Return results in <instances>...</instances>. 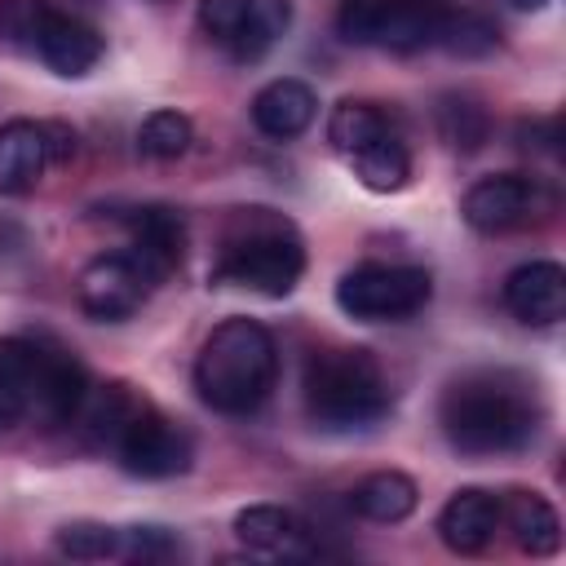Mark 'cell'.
I'll return each mask as SVG.
<instances>
[{"label":"cell","instance_id":"obj_1","mask_svg":"<svg viewBox=\"0 0 566 566\" xmlns=\"http://www.w3.org/2000/svg\"><path fill=\"white\" fill-rule=\"evenodd\" d=\"M544 407L535 380L509 367H478L442 389L438 424L460 455H509L531 447Z\"/></svg>","mask_w":566,"mask_h":566},{"label":"cell","instance_id":"obj_2","mask_svg":"<svg viewBox=\"0 0 566 566\" xmlns=\"http://www.w3.org/2000/svg\"><path fill=\"white\" fill-rule=\"evenodd\" d=\"M279 380V349L274 336L256 318H226L217 323L195 358V389L221 416L256 411Z\"/></svg>","mask_w":566,"mask_h":566},{"label":"cell","instance_id":"obj_3","mask_svg":"<svg viewBox=\"0 0 566 566\" xmlns=\"http://www.w3.org/2000/svg\"><path fill=\"white\" fill-rule=\"evenodd\" d=\"M305 274V243L296 226L274 208H239L226 221L212 283L256 296H287Z\"/></svg>","mask_w":566,"mask_h":566},{"label":"cell","instance_id":"obj_4","mask_svg":"<svg viewBox=\"0 0 566 566\" xmlns=\"http://www.w3.org/2000/svg\"><path fill=\"white\" fill-rule=\"evenodd\" d=\"M305 411L323 429H367L389 411V385L367 349H318L305 363Z\"/></svg>","mask_w":566,"mask_h":566},{"label":"cell","instance_id":"obj_5","mask_svg":"<svg viewBox=\"0 0 566 566\" xmlns=\"http://www.w3.org/2000/svg\"><path fill=\"white\" fill-rule=\"evenodd\" d=\"M429 296H433V279L420 265L367 261V265H354L349 274H340V283H336V305L358 323L411 318L416 310L429 305Z\"/></svg>","mask_w":566,"mask_h":566},{"label":"cell","instance_id":"obj_6","mask_svg":"<svg viewBox=\"0 0 566 566\" xmlns=\"http://www.w3.org/2000/svg\"><path fill=\"white\" fill-rule=\"evenodd\" d=\"M442 13L447 9L438 0H345L336 13V31L349 44L411 53L438 40Z\"/></svg>","mask_w":566,"mask_h":566},{"label":"cell","instance_id":"obj_7","mask_svg":"<svg viewBox=\"0 0 566 566\" xmlns=\"http://www.w3.org/2000/svg\"><path fill=\"white\" fill-rule=\"evenodd\" d=\"M164 279L133 252V248H119V252H102L93 256L80 279H75V296H80V310L102 318V323H119L128 314H137L146 305V296L159 287Z\"/></svg>","mask_w":566,"mask_h":566},{"label":"cell","instance_id":"obj_8","mask_svg":"<svg viewBox=\"0 0 566 566\" xmlns=\"http://www.w3.org/2000/svg\"><path fill=\"white\" fill-rule=\"evenodd\" d=\"M553 208V195L526 177V172H495V177H482L469 186L460 212L464 221L478 230V234H504V230H517V226H531L539 221L544 212Z\"/></svg>","mask_w":566,"mask_h":566},{"label":"cell","instance_id":"obj_9","mask_svg":"<svg viewBox=\"0 0 566 566\" xmlns=\"http://www.w3.org/2000/svg\"><path fill=\"white\" fill-rule=\"evenodd\" d=\"M111 451L119 455V464H124L133 478H177V473H186L190 460H195L190 433H186L177 420H168V416H159L155 407H146V402H142V411L119 429V438H115Z\"/></svg>","mask_w":566,"mask_h":566},{"label":"cell","instance_id":"obj_10","mask_svg":"<svg viewBox=\"0 0 566 566\" xmlns=\"http://www.w3.org/2000/svg\"><path fill=\"white\" fill-rule=\"evenodd\" d=\"M504 305L531 327H548L566 314V270L557 261H526L504 279Z\"/></svg>","mask_w":566,"mask_h":566},{"label":"cell","instance_id":"obj_11","mask_svg":"<svg viewBox=\"0 0 566 566\" xmlns=\"http://www.w3.org/2000/svg\"><path fill=\"white\" fill-rule=\"evenodd\" d=\"M500 531V495L495 491H482V486H464L455 491L442 513H438V535L451 553H486L491 539Z\"/></svg>","mask_w":566,"mask_h":566},{"label":"cell","instance_id":"obj_12","mask_svg":"<svg viewBox=\"0 0 566 566\" xmlns=\"http://www.w3.org/2000/svg\"><path fill=\"white\" fill-rule=\"evenodd\" d=\"M124 226H128V248L159 274L168 279L181 256H186V221L177 208H164V203H142V208H128L124 212Z\"/></svg>","mask_w":566,"mask_h":566},{"label":"cell","instance_id":"obj_13","mask_svg":"<svg viewBox=\"0 0 566 566\" xmlns=\"http://www.w3.org/2000/svg\"><path fill=\"white\" fill-rule=\"evenodd\" d=\"M88 398V371L71 349L40 345V371H35V411L49 424H71Z\"/></svg>","mask_w":566,"mask_h":566},{"label":"cell","instance_id":"obj_14","mask_svg":"<svg viewBox=\"0 0 566 566\" xmlns=\"http://www.w3.org/2000/svg\"><path fill=\"white\" fill-rule=\"evenodd\" d=\"M49 155V133L35 119H9L0 124V195H27L40 186Z\"/></svg>","mask_w":566,"mask_h":566},{"label":"cell","instance_id":"obj_15","mask_svg":"<svg viewBox=\"0 0 566 566\" xmlns=\"http://www.w3.org/2000/svg\"><path fill=\"white\" fill-rule=\"evenodd\" d=\"M314 115H318L314 88H310L305 80H292V75L270 80V84L252 97V124H256L265 137H274V142L301 137V133L314 124Z\"/></svg>","mask_w":566,"mask_h":566},{"label":"cell","instance_id":"obj_16","mask_svg":"<svg viewBox=\"0 0 566 566\" xmlns=\"http://www.w3.org/2000/svg\"><path fill=\"white\" fill-rule=\"evenodd\" d=\"M102 35L88 27V22H80V18H71V13H49V22H44V31H40V44H35V53H40V62L49 66V71H57V75H66V80H75V75H88L97 62H102Z\"/></svg>","mask_w":566,"mask_h":566},{"label":"cell","instance_id":"obj_17","mask_svg":"<svg viewBox=\"0 0 566 566\" xmlns=\"http://www.w3.org/2000/svg\"><path fill=\"white\" fill-rule=\"evenodd\" d=\"M500 526L513 531L517 548L531 557H553L562 548V522L557 509L535 491H509L500 495Z\"/></svg>","mask_w":566,"mask_h":566},{"label":"cell","instance_id":"obj_18","mask_svg":"<svg viewBox=\"0 0 566 566\" xmlns=\"http://www.w3.org/2000/svg\"><path fill=\"white\" fill-rule=\"evenodd\" d=\"M35 371H40V340L4 336L0 340V433L35 411Z\"/></svg>","mask_w":566,"mask_h":566},{"label":"cell","instance_id":"obj_19","mask_svg":"<svg viewBox=\"0 0 566 566\" xmlns=\"http://www.w3.org/2000/svg\"><path fill=\"white\" fill-rule=\"evenodd\" d=\"M234 535L252 553H301L310 539V526L279 504H248L234 513Z\"/></svg>","mask_w":566,"mask_h":566},{"label":"cell","instance_id":"obj_20","mask_svg":"<svg viewBox=\"0 0 566 566\" xmlns=\"http://www.w3.org/2000/svg\"><path fill=\"white\" fill-rule=\"evenodd\" d=\"M349 504H354V513L367 517V522H402V517L416 513L420 491H416V482H411L407 473H398V469H376V473H367V478L349 491Z\"/></svg>","mask_w":566,"mask_h":566},{"label":"cell","instance_id":"obj_21","mask_svg":"<svg viewBox=\"0 0 566 566\" xmlns=\"http://www.w3.org/2000/svg\"><path fill=\"white\" fill-rule=\"evenodd\" d=\"M292 27V0H248V13H243V27L230 44V57L234 62H256L265 57Z\"/></svg>","mask_w":566,"mask_h":566},{"label":"cell","instance_id":"obj_22","mask_svg":"<svg viewBox=\"0 0 566 566\" xmlns=\"http://www.w3.org/2000/svg\"><path fill=\"white\" fill-rule=\"evenodd\" d=\"M349 168H354V177H358L367 190L394 195V190H402L407 177H411V155H407V146H402L398 133H385L380 142H371V146H363L358 155H349Z\"/></svg>","mask_w":566,"mask_h":566},{"label":"cell","instance_id":"obj_23","mask_svg":"<svg viewBox=\"0 0 566 566\" xmlns=\"http://www.w3.org/2000/svg\"><path fill=\"white\" fill-rule=\"evenodd\" d=\"M385 133H394L389 128V115L376 106V102H340L336 111H332V119H327V142H332V150L336 155H358L363 146H371V142H380Z\"/></svg>","mask_w":566,"mask_h":566},{"label":"cell","instance_id":"obj_24","mask_svg":"<svg viewBox=\"0 0 566 566\" xmlns=\"http://www.w3.org/2000/svg\"><path fill=\"white\" fill-rule=\"evenodd\" d=\"M491 133V119L486 111L473 102V97H460V93H447L438 97V137L460 150V155H473Z\"/></svg>","mask_w":566,"mask_h":566},{"label":"cell","instance_id":"obj_25","mask_svg":"<svg viewBox=\"0 0 566 566\" xmlns=\"http://www.w3.org/2000/svg\"><path fill=\"white\" fill-rule=\"evenodd\" d=\"M195 142V124L181 111H150L137 128V150L146 159H177Z\"/></svg>","mask_w":566,"mask_h":566},{"label":"cell","instance_id":"obj_26","mask_svg":"<svg viewBox=\"0 0 566 566\" xmlns=\"http://www.w3.org/2000/svg\"><path fill=\"white\" fill-rule=\"evenodd\" d=\"M53 544L71 562H106V557H119V531L106 526V522H66Z\"/></svg>","mask_w":566,"mask_h":566},{"label":"cell","instance_id":"obj_27","mask_svg":"<svg viewBox=\"0 0 566 566\" xmlns=\"http://www.w3.org/2000/svg\"><path fill=\"white\" fill-rule=\"evenodd\" d=\"M49 13H53L49 0H0V40H4L9 49L35 53Z\"/></svg>","mask_w":566,"mask_h":566},{"label":"cell","instance_id":"obj_28","mask_svg":"<svg viewBox=\"0 0 566 566\" xmlns=\"http://www.w3.org/2000/svg\"><path fill=\"white\" fill-rule=\"evenodd\" d=\"M495 40L500 35H495V27L486 18H478V13H442V27H438L433 44H442V49H451L460 57H482V53L495 49Z\"/></svg>","mask_w":566,"mask_h":566},{"label":"cell","instance_id":"obj_29","mask_svg":"<svg viewBox=\"0 0 566 566\" xmlns=\"http://www.w3.org/2000/svg\"><path fill=\"white\" fill-rule=\"evenodd\" d=\"M177 553H181V544L164 526H128V531H119V557H128V562H168Z\"/></svg>","mask_w":566,"mask_h":566},{"label":"cell","instance_id":"obj_30","mask_svg":"<svg viewBox=\"0 0 566 566\" xmlns=\"http://www.w3.org/2000/svg\"><path fill=\"white\" fill-rule=\"evenodd\" d=\"M243 13H248V0H199V27L208 40L217 44H234L239 27H243Z\"/></svg>","mask_w":566,"mask_h":566},{"label":"cell","instance_id":"obj_31","mask_svg":"<svg viewBox=\"0 0 566 566\" xmlns=\"http://www.w3.org/2000/svg\"><path fill=\"white\" fill-rule=\"evenodd\" d=\"M517 146H522V150H544V155H553V150H557V119L517 124Z\"/></svg>","mask_w":566,"mask_h":566},{"label":"cell","instance_id":"obj_32","mask_svg":"<svg viewBox=\"0 0 566 566\" xmlns=\"http://www.w3.org/2000/svg\"><path fill=\"white\" fill-rule=\"evenodd\" d=\"M44 133H49V155H53V164H62V159L75 155V133H71L66 124H44Z\"/></svg>","mask_w":566,"mask_h":566},{"label":"cell","instance_id":"obj_33","mask_svg":"<svg viewBox=\"0 0 566 566\" xmlns=\"http://www.w3.org/2000/svg\"><path fill=\"white\" fill-rule=\"evenodd\" d=\"M544 4H548V0H513V9H526V13H531V9H544Z\"/></svg>","mask_w":566,"mask_h":566}]
</instances>
